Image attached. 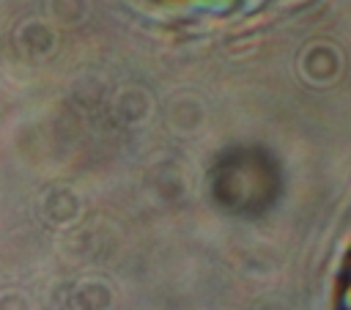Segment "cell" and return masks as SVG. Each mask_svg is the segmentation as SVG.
<instances>
[{
    "label": "cell",
    "mask_w": 351,
    "mask_h": 310,
    "mask_svg": "<svg viewBox=\"0 0 351 310\" xmlns=\"http://www.w3.org/2000/svg\"><path fill=\"white\" fill-rule=\"evenodd\" d=\"M340 310H351V266H348V274H346V283H343V294H340Z\"/></svg>",
    "instance_id": "1"
}]
</instances>
